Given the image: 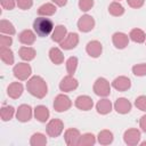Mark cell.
I'll return each instance as SVG.
<instances>
[{"mask_svg":"<svg viewBox=\"0 0 146 146\" xmlns=\"http://www.w3.org/2000/svg\"><path fill=\"white\" fill-rule=\"evenodd\" d=\"M19 41L24 44H32L35 41V34L31 30H24L19 34Z\"/></svg>","mask_w":146,"mask_h":146,"instance_id":"7402d4cb","label":"cell"},{"mask_svg":"<svg viewBox=\"0 0 146 146\" xmlns=\"http://www.w3.org/2000/svg\"><path fill=\"white\" fill-rule=\"evenodd\" d=\"M16 117L21 122H27V121H30L31 117H32V108H31V106L30 105H26V104L21 105L18 107V110H17Z\"/></svg>","mask_w":146,"mask_h":146,"instance_id":"52a82bcc","label":"cell"},{"mask_svg":"<svg viewBox=\"0 0 146 146\" xmlns=\"http://www.w3.org/2000/svg\"><path fill=\"white\" fill-rule=\"evenodd\" d=\"M49 57H50L51 62L57 65H59L64 62V55L60 51V49H58V48H51L49 50Z\"/></svg>","mask_w":146,"mask_h":146,"instance_id":"603a6c76","label":"cell"},{"mask_svg":"<svg viewBox=\"0 0 146 146\" xmlns=\"http://www.w3.org/2000/svg\"><path fill=\"white\" fill-rule=\"evenodd\" d=\"M97 112L100 114H107L112 111V103L108 99H102L96 104Z\"/></svg>","mask_w":146,"mask_h":146,"instance_id":"cb8c5ba5","label":"cell"},{"mask_svg":"<svg viewBox=\"0 0 146 146\" xmlns=\"http://www.w3.org/2000/svg\"><path fill=\"white\" fill-rule=\"evenodd\" d=\"M66 33H67L66 27H65L64 25H58V26H56V27L54 29L51 39H52L55 42H59V43H60V42L65 39Z\"/></svg>","mask_w":146,"mask_h":146,"instance_id":"d6986e66","label":"cell"},{"mask_svg":"<svg viewBox=\"0 0 146 146\" xmlns=\"http://www.w3.org/2000/svg\"><path fill=\"white\" fill-rule=\"evenodd\" d=\"M63 128H64V124L60 120L58 119H54L51 120L48 124H47V133L50 136V137H58L62 131H63Z\"/></svg>","mask_w":146,"mask_h":146,"instance_id":"8992f818","label":"cell"},{"mask_svg":"<svg viewBox=\"0 0 146 146\" xmlns=\"http://www.w3.org/2000/svg\"><path fill=\"white\" fill-rule=\"evenodd\" d=\"M14 107L13 106H2L1 111H0V116L3 121H8L14 116Z\"/></svg>","mask_w":146,"mask_h":146,"instance_id":"d6a6232c","label":"cell"},{"mask_svg":"<svg viewBox=\"0 0 146 146\" xmlns=\"http://www.w3.org/2000/svg\"><path fill=\"white\" fill-rule=\"evenodd\" d=\"M139 124H140V128L146 132V115H144V116H141V117H140Z\"/></svg>","mask_w":146,"mask_h":146,"instance_id":"b9f144b4","label":"cell"},{"mask_svg":"<svg viewBox=\"0 0 146 146\" xmlns=\"http://www.w3.org/2000/svg\"><path fill=\"white\" fill-rule=\"evenodd\" d=\"M0 57L6 64H8V65L14 64V54L8 47H1L0 48Z\"/></svg>","mask_w":146,"mask_h":146,"instance_id":"44dd1931","label":"cell"},{"mask_svg":"<svg viewBox=\"0 0 146 146\" xmlns=\"http://www.w3.org/2000/svg\"><path fill=\"white\" fill-rule=\"evenodd\" d=\"M114 107L116 110L117 113H121V114H125V113H129L130 110H131V103L125 99V98H119L115 104H114Z\"/></svg>","mask_w":146,"mask_h":146,"instance_id":"e0dca14e","label":"cell"},{"mask_svg":"<svg viewBox=\"0 0 146 146\" xmlns=\"http://www.w3.org/2000/svg\"><path fill=\"white\" fill-rule=\"evenodd\" d=\"M14 75L18 79V80H26L30 75H31V66L26 63H18L17 65L14 66Z\"/></svg>","mask_w":146,"mask_h":146,"instance_id":"277c9868","label":"cell"},{"mask_svg":"<svg viewBox=\"0 0 146 146\" xmlns=\"http://www.w3.org/2000/svg\"><path fill=\"white\" fill-rule=\"evenodd\" d=\"M56 13V7L52 3H44L38 9V14L42 16H50Z\"/></svg>","mask_w":146,"mask_h":146,"instance_id":"83f0119b","label":"cell"},{"mask_svg":"<svg viewBox=\"0 0 146 146\" xmlns=\"http://www.w3.org/2000/svg\"><path fill=\"white\" fill-rule=\"evenodd\" d=\"M112 86H113L116 90H119V91H125V90H128V89L130 88L131 82H130V80H129L128 78H125V76H119V78H116V79L112 82Z\"/></svg>","mask_w":146,"mask_h":146,"instance_id":"9a60e30c","label":"cell"},{"mask_svg":"<svg viewBox=\"0 0 146 146\" xmlns=\"http://www.w3.org/2000/svg\"><path fill=\"white\" fill-rule=\"evenodd\" d=\"M87 52L91 56V57H98L100 54H102V50H103V47H102V43L97 40H94V41H90L88 44H87V48H86Z\"/></svg>","mask_w":146,"mask_h":146,"instance_id":"5bb4252c","label":"cell"},{"mask_svg":"<svg viewBox=\"0 0 146 146\" xmlns=\"http://www.w3.org/2000/svg\"><path fill=\"white\" fill-rule=\"evenodd\" d=\"M135 105L140 110V111H146V96H139L136 102Z\"/></svg>","mask_w":146,"mask_h":146,"instance_id":"8d00e7d4","label":"cell"},{"mask_svg":"<svg viewBox=\"0 0 146 146\" xmlns=\"http://www.w3.org/2000/svg\"><path fill=\"white\" fill-rule=\"evenodd\" d=\"M59 88H60V90L64 91V92L72 91V90H74V89L78 88V81H76L72 75L68 74L67 76H65V78L60 81Z\"/></svg>","mask_w":146,"mask_h":146,"instance_id":"9c48e42d","label":"cell"},{"mask_svg":"<svg viewBox=\"0 0 146 146\" xmlns=\"http://www.w3.org/2000/svg\"><path fill=\"white\" fill-rule=\"evenodd\" d=\"M129 36H130V39H131L132 41H135V42H137V43H141V42H144L145 39H146V35H145L144 31H141L140 29H133V30H131Z\"/></svg>","mask_w":146,"mask_h":146,"instance_id":"484cf974","label":"cell"},{"mask_svg":"<svg viewBox=\"0 0 146 146\" xmlns=\"http://www.w3.org/2000/svg\"><path fill=\"white\" fill-rule=\"evenodd\" d=\"M108 11L111 15L113 16H121L123 13H124V8L121 3L119 2H112L108 7Z\"/></svg>","mask_w":146,"mask_h":146,"instance_id":"f546056e","label":"cell"},{"mask_svg":"<svg viewBox=\"0 0 146 146\" xmlns=\"http://www.w3.org/2000/svg\"><path fill=\"white\" fill-rule=\"evenodd\" d=\"M30 143L32 146H43L47 144V139H46V136L42 133H34L31 137Z\"/></svg>","mask_w":146,"mask_h":146,"instance_id":"4dcf8cb0","label":"cell"},{"mask_svg":"<svg viewBox=\"0 0 146 146\" xmlns=\"http://www.w3.org/2000/svg\"><path fill=\"white\" fill-rule=\"evenodd\" d=\"M11 43H13L11 36H7V35H1L0 36V46L1 47H9Z\"/></svg>","mask_w":146,"mask_h":146,"instance_id":"f35d334b","label":"cell"},{"mask_svg":"<svg viewBox=\"0 0 146 146\" xmlns=\"http://www.w3.org/2000/svg\"><path fill=\"white\" fill-rule=\"evenodd\" d=\"M128 1V5L132 8H140L143 5H144V1L145 0H127Z\"/></svg>","mask_w":146,"mask_h":146,"instance_id":"60d3db41","label":"cell"},{"mask_svg":"<svg viewBox=\"0 0 146 146\" xmlns=\"http://www.w3.org/2000/svg\"><path fill=\"white\" fill-rule=\"evenodd\" d=\"M7 92H8V96L16 99L18 98L22 94H23V86L21 82H13L9 84L8 89H7Z\"/></svg>","mask_w":146,"mask_h":146,"instance_id":"ac0fdd59","label":"cell"},{"mask_svg":"<svg viewBox=\"0 0 146 146\" xmlns=\"http://www.w3.org/2000/svg\"><path fill=\"white\" fill-rule=\"evenodd\" d=\"M33 29L39 36H47L54 30V24L49 18L46 17H38L33 22Z\"/></svg>","mask_w":146,"mask_h":146,"instance_id":"7a4b0ae2","label":"cell"},{"mask_svg":"<svg viewBox=\"0 0 146 146\" xmlns=\"http://www.w3.org/2000/svg\"><path fill=\"white\" fill-rule=\"evenodd\" d=\"M94 103H92V99L88 96H79L75 100V106L82 111H89L91 110Z\"/></svg>","mask_w":146,"mask_h":146,"instance_id":"2e32d148","label":"cell"},{"mask_svg":"<svg viewBox=\"0 0 146 146\" xmlns=\"http://www.w3.org/2000/svg\"><path fill=\"white\" fill-rule=\"evenodd\" d=\"M113 43L116 48L119 49H123L128 46L129 43V38L127 34L122 33V32H116L113 34Z\"/></svg>","mask_w":146,"mask_h":146,"instance_id":"4fadbf2b","label":"cell"},{"mask_svg":"<svg viewBox=\"0 0 146 146\" xmlns=\"http://www.w3.org/2000/svg\"><path fill=\"white\" fill-rule=\"evenodd\" d=\"M98 141L102 145H108L113 141V133L108 130H103L98 133Z\"/></svg>","mask_w":146,"mask_h":146,"instance_id":"4316f807","label":"cell"},{"mask_svg":"<svg viewBox=\"0 0 146 146\" xmlns=\"http://www.w3.org/2000/svg\"><path fill=\"white\" fill-rule=\"evenodd\" d=\"M71 106H72V102L66 95H58L54 100V108L57 112L67 111Z\"/></svg>","mask_w":146,"mask_h":146,"instance_id":"5b68a950","label":"cell"},{"mask_svg":"<svg viewBox=\"0 0 146 146\" xmlns=\"http://www.w3.org/2000/svg\"><path fill=\"white\" fill-rule=\"evenodd\" d=\"M78 67V58L76 57H70L66 62V70H67V73L70 75H73V73L75 72Z\"/></svg>","mask_w":146,"mask_h":146,"instance_id":"836d02e7","label":"cell"},{"mask_svg":"<svg viewBox=\"0 0 146 146\" xmlns=\"http://www.w3.org/2000/svg\"><path fill=\"white\" fill-rule=\"evenodd\" d=\"M0 1L5 9L10 10V9H14L15 7V0H0Z\"/></svg>","mask_w":146,"mask_h":146,"instance_id":"ab89813d","label":"cell"},{"mask_svg":"<svg viewBox=\"0 0 146 146\" xmlns=\"http://www.w3.org/2000/svg\"><path fill=\"white\" fill-rule=\"evenodd\" d=\"M32 0H17V6L21 9H30L32 7Z\"/></svg>","mask_w":146,"mask_h":146,"instance_id":"74e56055","label":"cell"},{"mask_svg":"<svg viewBox=\"0 0 146 146\" xmlns=\"http://www.w3.org/2000/svg\"><path fill=\"white\" fill-rule=\"evenodd\" d=\"M26 88L27 91L36 98H43L47 95V83L41 76H32L27 81Z\"/></svg>","mask_w":146,"mask_h":146,"instance_id":"6da1fadb","label":"cell"},{"mask_svg":"<svg viewBox=\"0 0 146 146\" xmlns=\"http://www.w3.org/2000/svg\"><path fill=\"white\" fill-rule=\"evenodd\" d=\"M132 72H133L135 75H138V76L146 75V63H145V64L135 65V66L132 67Z\"/></svg>","mask_w":146,"mask_h":146,"instance_id":"e575fe53","label":"cell"},{"mask_svg":"<svg viewBox=\"0 0 146 146\" xmlns=\"http://www.w3.org/2000/svg\"><path fill=\"white\" fill-rule=\"evenodd\" d=\"M94 91H95L96 95L102 96V97L108 96L110 92H111V87H110L108 81L106 79H104V78L97 79L95 84H94Z\"/></svg>","mask_w":146,"mask_h":146,"instance_id":"3957f363","label":"cell"},{"mask_svg":"<svg viewBox=\"0 0 146 146\" xmlns=\"http://www.w3.org/2000/svg\"><path fill=\"white\" fill-rule=\"evenodd\" d=\"M78 43H79V35L76 33H68L65 36V39L60 42V47L65 50H70L75 48Z\"/></svg>","mask_w":146,"mask_h":146,"instance_id":"ba28073f","label":"cell"},{"mask_svg":"<svg viewBox=\"0 0 146 146\" xmlns=\"http://www.w3.org/2000/svg\"><path fill=\"white\" fill-rule=\"evenodd\" d=\"M92 6H94V0H80L79 1V7L83 11L90 10Z\"/></svg>","mask_w":146,"mask_h":146,"instance_id":"d590c367","label":"cell"},{"mask_svg":"<svg viewBox=\"0 0 146 146\" xmlns=\"http://www.w3.org/2000/svg\"><path fill=\"white\" fill-rule=\"evenodd\" d=\"M0 31H1L2 33H7V34H9V35L15 34V32H16L14 25H13L9 21H6V19H2V21L0 22Z\"/></svg>","mask_w":146,"mask_h":146,"instance_id":"f1b7e54d","label":"cell"},{"mask_svg":"<svg viewBox=\"0 0 146 146\" xmlns=\"http://www.w3.org/2000/svg\"><path fill=\"white\" fill-rule=\"evenodd\" d=\"M124 141L128 145H137L140 139V132L137 129H129L124 132Z\"/></svg>","mask_w":146,"mask_h":146,"instance_id":"7c38bea8","label":"cell"},{"mask_svg":"<svg viewBox=\"0 0 146 146\" xmlns=\"http://www.w3.org/2000/svg\"><path fill=\"white\" fill-rule=\"evenodd\" d=\"M34 115H35V119L39 120L40 122H46L49 117V111L46 106L39 105L34 108Z\"/></svg>","mask_w":146,"mask_h":146,"instance_id":"ffe728a7","label":"cell"},{"mask_svg":"<svg viewBox=\"0 0 146 146\" xmlns=\"http://www.w3.org/2000/svg\"><path fill=\"white\" fill-rule=\"evenodd\" d=\"M57 6H60V7H63V6H65L66 5V2H67V0H52Z\"/></svg>","mask_w":146,"mask_h":146,"instance_id":"7bdbcfd3","label":"cell"},{"mask_svg":"<svg viewBox=\"0 0 146 146\" xmlns=\"http://www.w3.org/2000/svg\"><path fill=\"white\" fill-rule=\"evenodd\" d=\"M95 141H96L95 136L92 133H84L83 136L80 137L78 145H80V146H90V145H94Z\"/></svg>","mask_w":146,"mask_h":146,"instance_id":"1f68e13d","label":"cell"},{"mask_svg":"<svg viewBox=\"0 0 146 146\" xmlns=\"http://www.w3.org/2000/svg\"><path fill=\"white\" fill-rule=\"evenodd\" d=\"M141 145H146V141H144V143H141Z\"/></svg>","mask_w":146,"mask_h":146,"instance_id":"ee69618b","label":"cell"},{"mask_svg":"<svg viewBox=\"0 0 146 146\" xmlns=\"http://www.w3.org/2000/svg\"><path fill=\"white\" fill-rule=\"evenodd\" d=\"M19 56H21V58L22 59H24V60H32L34 57H35V50L33 49V48H31V47H22L21 49H19Z\"/></svg>","mask_w":146,"mask_h":146,"instance_id":"d4e9b609","label":"cell"},{"mask_svg":"<svg viewBox=\"0 0 146 146\" xmlns=\"http://www.w3.org/2000/svg\"><path fill=\"white\" fill-rule=\"evenodd\" d=\"M94 26H95V21L89 15H83L78 22V27L82 32H89L94 29Z\"/></svg>","mask_w":146,"mask_h":146,"instance_id":"30bf717a","label":"cell"},{"mask_svg":"<svg viewBox=\"0 0 146 146\" xmlns=\"http://www.w3.org/2000/svg\"><path fill=\"white\" fill-rule=\"evenodd\" d=\"M80 132L78 129H74V128H71L68 130L65 131V141L67 145L70 146H75L78 145L79 143V139H80Z\"/></svg>","mask_w":146,"mask_h":146,"instance_id":"8fae6325","label":"cell"}]
</instances>
